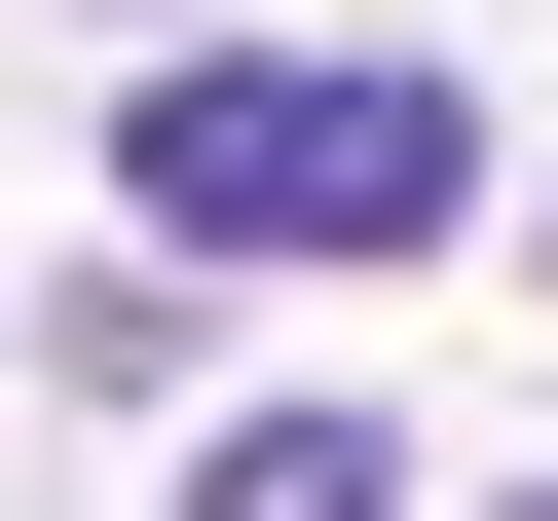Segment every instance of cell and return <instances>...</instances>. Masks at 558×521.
I'll return each mask as SVG.
<instances>
[{"label":"cell","instance_id":"obj_1","mask_svg":"<svg viewBox=\"0 0 558 521\" xmlns=\"http://www.w3.org/2000/svg\"><path fill=\"white\" fill-rule=\"evenodd\" d=\"M112 223L149 260H447L484 223V75H410V38H186L112 112Z\"/></svg>","mask_w":558,"mask_h":521},{"label":"cell","instance_id":"obj_2","mask_svg":"<svg viewBox=\"0 0 558 521\" xmlns=\"http://www.w3.org/2000/svg\"><path fill=\"white\" fill-rule=\"evenodd\" d=\"M186 521H410V447H373V410H223V447H186Z\"/></svg>","mask_w":558,"mask_h":521},{"label":"cell","instance_id":"obj_3","mask_svg":"<svg viewBox=\"0 0 558 521\" xmlns=\"http://www.w3.org/2000/svg\"><path fill=\"white\" fill-rule=\"evenodd\" d=\"M521 521H558V484H521Z\"/></svg>","mask_w":558,"mask_h":521}]
</instances>
